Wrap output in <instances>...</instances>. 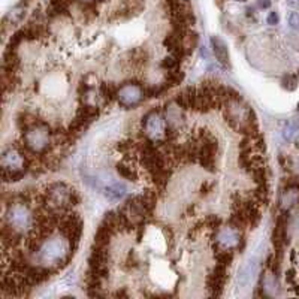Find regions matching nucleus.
<instances>
[{"instance_id":"f257e3e1","label":"nucleus","mask_w":299,"mask_h":299,"mask_svg":"<svg viewBox=\"0 0 299 299\" xmlns=\"http://www.w3.org/2000/svg\"><path fill=\"white\" fill-rule=\"evenodd\" d=\"M36 254L41 265L57 269L69 264L70 257L73 256V248L70 245V241L64 235L57 238L50 237L37 248Z\"/></svg>"},{"instance_id":"f03ea898","label":"nucleus","mask_w":299,"mask_h":299,"mask_svg":"<svg viewBox=\"0 0 299 299\" xmlns=\"http://www.w3.org/2000/svg\"><path fill=\"white\" fill-rule=\"evenodd\" d=\"M37 201H39L37 207H47L54 211H67L72 207L78 205L80 198L67 184L54 182L45 187V190L37 196Z\"/></svg>"},{"instance_id":"7ed1b4c3","label":"nucleus","mask_w":299,"mask_h":299,"mask_svg":"<svg viewBox=\"0 0 299 299\" xmlns=\"http://www.w3.org/2000/svg\"><path fill=\"white\" fill-rule=\"evenodd\" d=\"M27 150L20 145H11L3 150L2 157H0V165H2V177L5 182H15L20 181L26 169L29 168V156L26 154Z\"/></svg>"},{"instance_id":"20e7f679","label":"nucleus","mask_w":299,"mask_h":299,"mask_svg":"<svg viewBox=\"0 0 299 299\" xmlns=\"http://www.w3.org/2000/svg\"><path fill=\"white\" fill-rule=\"evenodd\" d=\"M53 132L48 123L39 120L23 132V145L33 156H45L51 147Z\"/></svg>"},{"instance_id":"39448f33","label":"nucleus","mask_w":299,"mask_h":299,"mask_svg":"<svg viewBox=\"0 0 299 299\" xmlns=\"http://www.w3.org/2000/svg\"><path fill=\"white\" fill-rule=\"evenodd\" d=\"M3 221L18 232L30 231L34 224V211L30 209V204L24 202L23 199L17 198V201H12L6 209H5V218Z\"/></svg>"},{"instance_id":"423d86ee","label":"nucleus","mask_w":299,"mask_h":299,"mask_svg":"<svg viewBox=\"0 0 299 299\" xmlns=\"http://www.w3.org/2000/svg\"><path fill=\"white\" fill-rule=\"evenodd\" d=\"M168 120L159 109H151L147 112L145 117H142V129L145 132V136L151 139L159 145H163L166 142V132H168Z\"/></svg>"},{"instance_id":"0eeeda50","label":"nucleus","mask_w":299,"mask_h":299,"mask_svg":"<svg viewBox=\"0 0 299 299\" xmlns=\"http://www.w3.org/2000/svg\"><path fill=\"white\" fill-rule=\"evenodd\" d=\"M145 89L139 83H124L121 87H119L117 91V100L123 108L138 106L145 99Z\"/></svg>"},{"instance_id":"6e6552de","label":"nucleus","mask_w":299,"mask_h":299,"mask_svg":"<svg viewBox=\"0 0 299 299\" xmlns=\"http://www.w3.org/2000/svg\"><path fill=\"white\" fill-rule=\"evenodd\" d=\"M120 212L126 217V220L129 221V224L132 228H138L145 221L147 215L150 214V211L147 209V207L142 202L141 196H135L132 199H129L123 208L120 209Z\"/></svg>"},{"instance_id":"1a4fd4ad","label":"nucleus","mask_w":299,"mask_h":299,"mask_svg":"<svg viewBox=\"0 0 299 299\" xmlns=\"http://www.w3.org/2000/svg\"><path fill=\"white\" fill-rule=\"evenodd\" d=\"M239 241H241V231L229 226L218 229L215 237H214V250H229L232 251L234 248L239 247Z\"/></svg>"},{"instance_id":"9d476101","label":"nucleus","mask_w":299,"mask_h":299,"mask_svg":"<svg viewBox=\"0 0 299 299\" xmlns=\"http://www.w3.org/2000/svg\"><path fill=\"white\" fill-rule=\"evenodd\" d=\"M226 269H228L226 267L217 265L212 269V272L208 275V278H207V289L209 290L211 296H220L221 295L224 281H226Z\"/></svg>"},{"instance_id":"9b49d317","label":"nucleus","mask_w":299,"mask_h":299,"mask_svg":"<svg viewBox=\"0 0 299 299\" xmlns=\"http://www.w3.org/2000/svg\"><path fill=\"white\" fill-rule=\"evenodd\" d=\"M27 6H29V2L27 0H21L20 3H17L12 9L8 11V14L5 15L3 18V24L5 26H15V24H20L26 15V11H27Z\"/></svg>"},{"instance_id":"f8f14e48","label":"nucleus","mask_w":299,"mask_h":299,"mask_svg":"<svg viewBox=\"0 0 299 299\" xmlns=\"http://www.w3.org/2000/svg\"><path fill=\"white\" fill-rule=\"evenodd\" d=\"M211 47H212V53L217 59V61L223 66L229 64V51H228V45L224 44V41L218 36H211Z\"/></svg>"},{"instance_id":"ddd939ff","label":"nucleus","mask_w":299,"mask_h":299,"mask_svg":"<svg viewBox=\"0 0 299 299\" xmlns=\"http://www.w3.org/2000/svg\"><path fill=\"white\" fill-rule=\"evenodd\" d=\"M256 272H257V262H256V259L248 260L247 265L238 274V287L247 289L253 283V280L256 277Z\"/></svg>"},{"instance_id":"4468645a","label":"nucleus","mask_w":299,"mask_h":299,"mask_svg":"<svg viewBox=\"0 0 299 299\" xmlns=\"http://www.w3.org/2000/svg\"><path fill=\"white\" fill-rule=\"evenodd\" d=\"M103 195L106 199L112 201V202H117L120 199H123L126 196V192H127V187L124 182H120V181H114L111 182L109 185L103 187Z\"/></svg>"},{"instance_id":"2eb2a0df","label":"nucleus","mask_w":299,"mask_h":299,"mask_svg":"<svg viewBox=\"0 0 299 299\" xmlns=\"http://www.w3.org/2000/svg\"><path fill=\"white\" fill-rule=\"evenodd\" d=\"M286 226H287V220H286V214H280L277 218V224H275V229H274V245L277 247V250L280 251L284 245L286 241Z\"/></svg>"},{"instance_id":"dca6fc26","label":"nucleus","mask_w":299,"mask_h":299,"mask_svg":"<svg viewBox=\"0 0 299 299\" xmlns=\"http://www.w3.org/2000/svg\"><path fill=\"white\" fill-rule=\"evenodd\" d=\"M195 100H196V89L195 87H189L182 90L179 94H177L175 97V103L181 108V109H193L195 106Z\"/></svg>"},{"instance_id":"f3484780","label":"nucleus","mask_w":299,"mask_h":299,"mask_svg":"<svg viewBox=\"0 0 299 299\" xmlns=\"http://www.w3.org/2000/svg\"><path fill=\"white\" fill-rule=\"evenodd\" d=\"M117 172L124 178V179H129V181H138V174L136 171L132 168V165L126 163V162H120L117 163Z\"/></svg>"},{"instance_id":"a211bd4d","label":"nucleus","mask_w":299,"mask_h":299,"mask_svg":"<svg viewBox=\"0 0 299 299\" xmlns=\"http://www.w3.org/2000/svg\"><path fill=\"white\" fill-rule=\"evenodd\" d=\"M100 94H102V99L105 102H111L112 99H117V91H119V87L114 86L112 83H103L100 84Z\"/></svg>"},{"instance_id":"6ab92c4d","label":"nucleus","mask_w":299,"mask_h":299,"mask_svg":"<svg viewBox=\"0 0 299 299\" xmlns=\"http://www.w3.org/2000/svg\"><path fill=\"white\" fill-rule=\"evenodd\" d=\"M18 83V78H17V72H9V70H3V91L8 93V91H12L15 89Z\"/></svg>"},{"instance_id":"aec40b11","label":"nucleus","mask_w":299,"mask_h":299,"mask_svg":"<svg viewBox=\"0 0 299 299\" xmlns=\"http://www.w3.org/2000/svg\"><path fill=\"white\" fill-rule=\"evenodd\" d=\"M182 78H184V73H182V72H179V70H169L168 75H166L165 84L171 89V87H174V86H178V84L182 81Z\"/></svg>"},{"instance_id":"412c9836","label":"nucleus","mask_w":299,"mask_h":299,"mask_svg":"<svg viewBox=\"0 0 299 299\" xmlns=\"http://www.w3.org/2000/svg\"><path fill=\"white\" fill-rule=\"evenodd\" d=\"M67 8V0H51L50 8H48V14L50 15H57L64 12Z\"/></svg>"},{"instance_id":"4be33fe9","label":"nucleus","mask_w":299,"mask_h":299,"mask_svg":"<svg viewBox=\"0 0 299 299\" xmlns=\"http://www.w3.org/2000/svg\"><path fill=\"white\" fill-rule=\"evenodd\" d=\"M298 132H299V127L296 123H287L283 129V138L286 141H293L298 136Z\"/></svg>"},{"instance_id":"5701e85b","label":"nucleus","mask_w":299,"mask_h":299,"mask_svg":"<svg viewBox=\"0 0 299 299\" xmlns=\"http://www.w3.org/2000/svg\"><path fill=\"white\" fill-rule=\"evenodd\" d=\"M181 60L177 59L175 56H169V57H165L163 61H162V67L166 69V70H177V67L179 66Z\"/></svg>"},{"instance_id":"b1692460","label":"nucleus","mask_w":299,"mask_h":299,"mask_svg":"<svg viewBox=\"0 0 299 299\" xmlns=\"http://www.w3.org/2000/svg\"><path fill=\"white\" fill-rule=\"evenodd\" d=\"M281 87L286 89V90H289V91L296 90V87H298V80H296V77H293V75H286V77H283V80H281Z\"/></svg>"},{"instance_id":"393cba45","label":"nucleus","mask_w":299,"mask_h":299,"mask_svg":"<svg viewBox=\"0 0 299 299\" xmlns=\"http://www.w3.org/2000/svg\"><path fill=\"white\" fill-rule=\"evenodd\" d=\"M147 59H148V54L145 53V51H142V50H136V51H133V54H132V63L133 64H145L147 63Z\"/></svg>"},{"instance_id":"a878e982","label":"nucleus","mask_w":299,"mask_h":299,"mask_svg":"<svg viewBox=\"0 0 299 299\" xmlns=\"http://www.w3.org/2000/svg\"><path fill=\"white\" fill-rule=\"evenodd\" d=\"M289 27L292 30H299V12H290L289 15Z\"/></svg>"},{"instance_id":"bb28decb","label":"nucleus","mask_w":299,"mask_h":299,"mask_svg":"<svg viewBox=\"0 0 299 299\" xmlns=\"http://www.w3.org/2000/svg\"><path fill=\"white\" fill-rule=\"evenodd\" d=\"M205 224L208 228L211 229H218L220 228V224H221V220L218 217H214V215H209L207 220H205Z\"/></svg>"},{"instance_id":"cd10ccee","label":"nucleus","mask_w":299,"mask_h":299,"mask_svg":"<svg viewBox=\"0 0 299 299\" xmlns=\"http://www.w3.org/2000/svg\"><path fill=\"white\" fill-rule=\"evenodd\" d=\"M278 14L277 12H271L269 15H268V24H271V26H275V24H278Z\"/></svg>"},{"instance_id":"c85d7f7f","label":"nucleus","mask_w":299,"mask_h":299,"mask_svg":"<svg viewBox=\"0 0 299 299\" xmlns=\"http://www.w3.org/2000/svg\"><path fill=\"white\" fill-rule=\"evenodd\" d=\"M259 6L260 8H269L271 6V0H259Z\"/></svg>"},{"instance_id":"c756f323","label":"nucleus","mask_w":299,"mask_h":299,"mask_svg":"<svg viewBox=\"0 0 299 299\" xmlns=\"http://www.w3.org/2000/svg\"><path fill=\"white\" fill-rule=\"evenodd\" d=\"M286 2L292 8H299V0H286Z\"/></svg>"},{"instance_id":"7c9ffc66","label":"nucleus","mask_w":299,"mask_h":299,"mask_svg":"<svg viewBox=\"0 0 299 299\" xmlns=\"http://www.w3.org/2000/svg\"><path fill=\"white\" fill-rule=\"evenodd\" d=\"M80 2H83V3H91V2H94V0H80ZM99 2H102V0H99Z\"/></svg>"},{"instance_id":"2f4dec72","label":"nucleus","mask_w":299,"mask_h":299,"mask_svg":"<svg viewBox=\"0 0 299 299\" xmlns=\"http://www.w3.org/2000/svg\"><path fill=\"white\" fill-rule=\"evenodd\" d=\"M238 2H247V0H238Z\"/></svg>"}]
</instances>
